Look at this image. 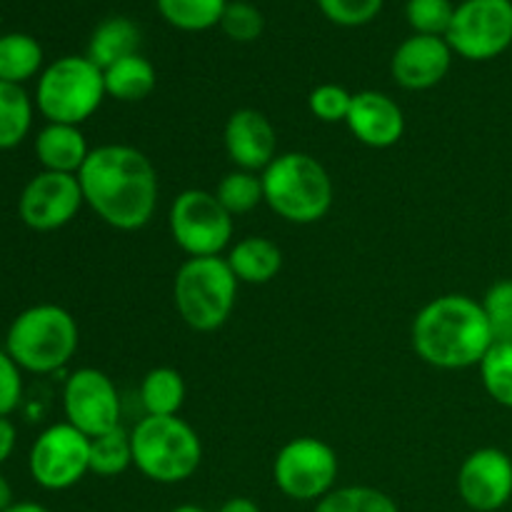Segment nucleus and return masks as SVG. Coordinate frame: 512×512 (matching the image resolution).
<instances>
[{"label": "nucleus", "instance_id": "obj_1", "mask_svg": "<svg viewBox=\"0 0 512 512\" xmlns=\"http://www.w3.org/2000/svg\"><path fill=\"white\" fill-rule=\"evenodd\" d=\"M78 180L85 205L110 228L133 233L153 220L160 193L158 170L133 145L93 148Z\"/></svg>", "mask_w": 512, "mask_h": 512}, {"label": "nucleus", "instance_id": "obj_2", "mask_svg": "<svg viewBox=\"0 0 512 512\" xmlns=\"http://www.w3.org/2000/svg\"><path fill=\"white\" fill-rule=\"evenodd\" d=\"M413 350L423 363L440 370H465L480 365L495 343L483 303L463 293L430 300L410 328Z\"/></svg>", "mask_w": 512, "mask_h": 512}, {"label": "nucleus", "instance_id": "obj_3", "mask_svg": "<svg viewBox=\"0 0 512 512\" xmlns=\"http://www.w3.org/2000/svg\"><path fill=\"white\" fill-rule=\"evenodd\" d=\"M263 178V198L285 223L310 225L323 220L333 208V180L318 158L308 153H280Z\"/></svg>", "mask_w": 512, "mask_h": 512}, {"label": "nucleus", "instance_id": "obj_4", "mask_svg": "<svg viewBox=\"0 0 512 512\" xmlns=\"http://www.w3.org/2000/svg\"><path fill=\"white\" fill-rule=\"evenodd\" d=\"M133 465L160 485L185 483L203 463V443L178 415H145L133 430Z\"/></svg>", "mask_w": 512, "mask_h": 512}, {"label": "nucleus", "instance_id": "obj_5", "mask_svg": "<svg viewBox=\"0 0 512 512\" xmlns=\"http://www.w3.org/2000/svg\"><path fill=\"white\" fill-rule=\"evenodd\" d=\"M5 350L20 370L55 373L65 368L78 350V323L60 305H33L10 323Z\"/></svg>", "mask_w": 512, "mask_h": 512}, {"label": "nucleus", "instance_id": "obj_6", "mask_svg": "<svg viewBox=\"0 0 512 512\" xmlns=\"http://www.w3.org/2000/svg\"><path fill=\"white\" fill-rule=\"evenodd\" d=\"M173 300L180 320L198 333L223 328L238 300V278L225 258H188L175 273Z\"/></svg>", "mask_w": 512, "mask_h": 512}, {"label": "nucleus", "instance_id": "obj_7", "mask_svg": "<svg viewBox=\"0 0 512 512\" xmlns=\"http://www.w3.org/2000/svg\"><path fill=\"white\" fill-rule=\"evenodd\" d=\"M105 98L103 70L88 55H65L40 73L35 103L48 123L80 125Z\"/></svg>", "mask_w": 512, "mask_h": 512}, {"label": "nucleus", "instance_id": "obj_8", "mask_svg": "<svg viewBox=\"0 0 512 512\" xmlns=\"http://www.w3.org/2000/svg\"><path fill=\"white\" fill-rule=\"evenodd\" d=\"M170 235L188 258H218L233 240V215L208 190H183L168 213Z\"/></svg>", "mask_w": 512, "mask_h": 512}, {"label": "nucleus", "instance_id": "obj_9", "mask_svg": "<svg viewBox=\"0 0 512 512\" xmlns=\"http://www.w3.org/2000/svg\"><path fill=\"white\" fill-rule=\"evenodd\" d=\"M338 473V453L313 435L288 440L273 463V480L278 490L298 503H318L333 493Z\"/></svg>", "mask_w": 512, "mask_h": 512}, {"label": "nucleus", "instance_id": "obj_10", "mask_svg": "<svg viewBox=\"0 0 512 512\" xmlns=\"http://www.w3.org/2000/svg\"><path fill=\"white\" fill-rule=\"evenodd\" d=\"M460 58L485 63L512 45V0H463L445 33Z\"/></svg>", "mask_w": 512, "mask_h": 512}, {"label": "nucleus", "instance_id": "obj_11", "mask_svg": "<svg viewBox=\"0 0 512 512\" xmlns=\"http://www.w3.org/2000/svg\"><path fill=\"white\" fill-rule=\"evenodd\" d=\"M35 483L45 490H68L90 473V438L70 423H55L35 438L28 455Z\"/></svg>", "mask_w": 512, "mask_h": 512}, {"label": "nucleus", "instance_id": "obj_12", "mask_svg": "<svg viewBox=\"0 0 512 512\" xmlns=\"http://www.w3.org/2000/svg\"><path fill=\"white\" fill-rule=\"evenodd\" d=\"M65 423L88 438L110 433L120 425V398L113 380L98 368H80L65 380Z\"/></svg>", "mask_w": 512, "mask_h": 512}, {"label": "nucleus", "instance_id": "obj_13", "mask_svg": "<svg viewBox=\"0 0 512 512\" xmlns=\"http://www.w3.org/2000/svg\"><path fill=\"white\" fill-rule=\"evenodd\" d=\"M85 205L78 175L43 170L28 180L18 200V215L38 233L65 228Z\"/></svg>", "mask_w": 512, "mask_h": 512}, {"label": "nucleus", "instance_id": "obj_14", "mask_svg": "<svg viewBox=\"0 0 512 512\" xmlns=\"http://www.w3.org/2000/svg\"><path fill=\"white\" fill-rule=\"evenodd\" d=\"M458 495L470 510L498 512L512 500V458L500 448L473 450L458 470Z\"/></svg>", "mask_w": 512, "mask_h": 512}, {"label": "nucleus", "instance_id": "obj_15", "mask_svg": "<svg viewBox=\"0 0 512 512\" xmlns=\"http://www.w3.org/2000/svg\"><path fill=\"white\" fill-rule=\"evenodd\" d=\"M225 153L238 170L263 173L278 158V133L265 113L240 108L225 123Z\"/></svg>", "mask_w": 512, "mask_h": 512}, {"label": "nucleus", "instance_id": "obj_16", "mask_svg": "<svg viewBox=\"0 0 512 512\" xmlns=\"http://www.w3.org/2000/svg\"><path fill=\"white\" fill-rule=\"evenodd\" d=\"M453 50L438 35H410L390 60L393 80L405 90H430L448 75Z\"/></svg>", "mask_w": 512, "mask_h": 512}, {"label": "nucleus", "instance_id": "obj_17", "mask_svg": "<svg viewBox=\"0 0 512 512\" xmlns=\"http://www.w3.org/2000/svg\"><path fill=\"white\" fill-rule=\"evenodd\" d=\"M345 125L350 133L368 148H393L405 133L403 108L390 95L378 90H360L353 93V105Z\"/></svg>", "mask_w": 512, "mask_h": 512}, {"label": "nucleus", "instance_id": "obj_18", "mask_svg": "<svg viewBox=\"0 0 512 512\" xmlns=\"http://www.w3.org/2000/svg\"><path fill=\"white\" fill-rule=\"evenodd\" d=\"M35 155L43 170L78 175L88 160L90 148L80 125L48 123L35 138Z\"/></svg>", "mask_w": 512, "mask_h": 512}, {"label": "nucleus", "instance_id": "obj_19", "mask_svg": "<svg viewBox=\"0 0 512 512\" xmlns=\"http://www.w3.org/2000/svg\"><path fill=\"white\" fill-rule=\"evenodd\" d=\"M228 265L238 283L265 285L283 268V250L263 235H248L238 240L228 253Z\"/></svg>", "mask_w": 512, "mask_h": 512}, {"label": "nucleus", "instance_id": "obj_20", "mask_svg": "<svg viewBox=\"0 0 512 512\" xmlns=\"http://www.w3.org/2000/svg\"><path fill=\"white\" fill-rule=\"evenodd\" d=\"M140 48V28L125 15H113L103 20L93 30L88 43V58L98 65L100 70L110 68L118 60L130 58Z\"/></svg>", "mask_w": 512, "mask_h": 512}, {"label": "nucleus", "instance_id": "obj_21", "mask_svg": "<svg viewBox=\"0 0 512 512\" xmlns=\"http://www.w3.org/2000/svg\"><path fill=\"white\" fill-rule=\"evenodd\" d=\"M105 95L120 100V103H140L155 90L158 75L153 63L140 53L118 60L115 65L103 70Z\"/></svg>", "mask_w": 512, "mask_h": 512}, {"label": "nucleus", "instance_id": "obj_22", "mask_svg": "<svg viewBox=\"0 0 512 512\" xmlns=\"http://www.w3.org/2000/svg\"><path fill=\"white\" fill-rule=\"evenodd\" d=\"M140 405L145 415H178L185 405V380L175 368H153L140 383Z\"/></svg>", "mask_w": 512, "mask_h": 512}, {"label": "nucleus", "instance_id": "obj_23", "mask_svg": "<svg viewBox=\"0 0 512 512\" xmlns=\"http://www.w3.org/2000/svg\"><path fill=\"white\" fill-rule=\"evenodd\" d=\"M43 68V48L33 35H0V83L23 85Z\"/></svg>", "mask_w": 512, "mask_h": 512}, {"label": "nucleus", "instance_id": "obj_24", "mask_svg": "<svg viewBox=\"0 0 512 512\" xmlns=\"http://www.w3.org/2000/svg\"><path fill=\"white\" fill-rule=\"evenodd\" d=\"M33 125V103L23 85L0 83V150L23 143Z\"/></svg>", "mask_w": 512, "mask_h": 512}, {"label": "nucleus", "instance_id": "obj_25", "mask_svg": "<svg viewBox=\"0 0 512 512\" xmlns=\"http://www.w3.org/2000/svg\"><path fill=\"white\" fill-rule=\"evenodd\" d=\"M228 0H158L165 23L185 33H200L220 25Z\"/></svg>", "mask_w": 512, "mask_h": 512}, {"label": "nucleus", "instance_id": "obj_26", "mask_svg": "<svg viewBox=\"0 0 512 512\" xmlns=\"http://www.w3.org/2000/svg\"><path fill=\"white\" fill-rule=\"evenodd\" d=\"M133 465V440L123 428L90 438V473L100 478H118Z\"/></svg>", "mask_w": 512, "mask_h": 512}, {"label": "nucleus", "instance_id": "obj_27", "mask_svg": "<svg viewBox=\"0 0 512 512\" xmlns=\"http://www.w3.org/2000/svg\"><path fill=\"white\" fill-rule=\"evenodd\" d=\"M483 388L500 408L512 410V340H495L478 365Z\"/></svg>", "mask_w": 512, "mask_h": 512}, {"label": "nucleus", "instance_id": "obj_28", "mask_svg": "<svg viewBox=\"0 0 512 512\" xmlns=\"http://www.w3.org/2000/svg\"><path fill=\"white\" fill-rule=\"evenodd\" d=\"M315 512H400L388 493L370 485H345L318 500Z\"/></svg>", "mask_w": 512, "mask_h": 512}, {"label": "nucleus", "instance_id": "obj_29", "mask_svg": "<svg viewBox=\"0 0 512 512\" xmlns=\"http://www.w3.org/2000/svg\"><path fill=\"white\" fill-rule=\"evenodd\" d=\"M218 200L230 215H245L250 210L258 208L265 203L263 198V178L260 173H250V170H230L223 180L218 183L215 190Z\"/></svg>", "mask_w": 512, "mask_h": 512}, {"label": "nucleus", "instance_id": "obj_30", "mask_svg": "<svg viewBox=\"0 0 512 512\" xmlns=\"http://www.w3.org/2000/svg\"><path fill=\"white\" fill-rule=\"evenodd\" d=\"M405 15H408V23L415 35L445 38L450 23H453L455 5L450 0H408Z\"/></svg>", "mask_w": 512, "mask_h": 512}, {"label": "nucleus", "instance_id": "obj_31", "mask_svg": "<svg viewBox=\"0 0 512 512\" xmlns=\"http://www.w3.org/2000/svg\"><path fill=\"white\" fill-rule=\"evenodd\" d=\"M220 28L235 43H253V40H258L263 35L265 18L253 3L235 0V3H228V8H225Z\"/></svg>", "mask_w": 512, "mask_h": 512}, {"label": "nucleus", "instance_id": "obj_32", "mask_svg": "<svg viewBox=\"0 0 512 512\" xmlns=\"http://www.w3.org/2000/svg\"><path fill=\"white\" fill-rule=\"evenodd\" d=\"M480 303L488 315L495 340H512V278L490 285Z\"/></svg>", "mask_w": 512, "mask_h": 512}, {"label": "nucleus", "instance_id": "obj_33", "mask_svg": "<svg viewBox=\"0 0 512 512\" xmlns=\"http://www.w3.org/2000/svg\"><path fill=\"white\" fill-rule=\"evenodd\" d=\"M353 105V93L338 83H323L310 93L308 108L323 123H345Z\"/></svg>", "mask_w": 512, "mask_h": 512}, {"label": "nucleus", "instance_id": "obj_34", "mask_svg": "<svg viewBox=\"0 0 512 512\" xmlns=\"http://www.w3.org/2000/svg\"><path fill=\"white\" fill-rule=\"evenodd\" d=\"M325 18L343 28H358L378 18L383 0H318Z\"/></svg>", "mask_w": 512, "mask_h": 512}, {"label": "nucleus", "instance_id": "obj_35", "mask_svg": "<svg viewBox=\"0 0 512 512\" xmlns=\"http://www.w3.org/2000/svg\"><path fill=\"white\" fill-rule=\"evenodd\" d=\"M23 398V378L20 368L8 350H0V418H8Z\"/></svg>", "mask_w": 512, "mask_h": 512}, {"label": "nucleus", "instance_id": "obj_36", "mask_svg": "<svg viewBox=\"0 0 512 512\" xmlns=\"http://www.w3.org/2000/svg\"><path fill=\"white\" fill-rule=\"evenodd\" d=\"M15 440H18V433H15V425L10 423L8 418H0V465L13 455Z\"/></svg>", "mask_w": 512, "mask_h": 512}, {"label": "nucleus", "instance_id": "obj_37", "mask_svg": "<svg viewBox=\"0 0 512 512\" xmlns=\"http://www.w3.org/2000/svg\"><path fill=\"white\" fill-rule=\"evenodd\" d=\"M218 512H263L258 508V503L250 498H230L220 505Z\"/></svg>", "mask_w": 512, "mask_h": 512}, {"label": "nucleus", "instance_id": "obj_38", "mask_svg": "<svg viewBox=\"0 0 512 512\" xmlns=\"http://www.w3.org/2000/svg\"><path fill=\"white\" fill-rule=\"evenodd\" d=\"M13 505V488H10L8 480L0 475V512H5Z\"/></svg>", "mask_w": 512, "mask_h": 512}, {"label": "nucleus", "instance_id": "obj_39", "mask_svg": "<svg viewBox=\"0 0 512 512\" xmlns=\"http://www.w3.org/2000/svg\"><path fill=\"white\" fill-rule=\"evenodd\" d=\"M5 512H50V510L45 508V505L30 503V500H25V503H13Z\"/></svg>", "mask_w": 512, "mask_h": 512}, {"label": "nucleus", "instance_id": "obj_40", "mask_svg": "<svg viewBox=\"0 0 512 512\" xmlns=\"http://www.w3.org/2000/svg\"><path fill=\"white\" fill-rule=\"evenodd\" d=\"M170 512H205L203 508H198V505H178V508H173Z\"/></svg>", "mask_w": 512, "mask_h": 512}]
</instances>
